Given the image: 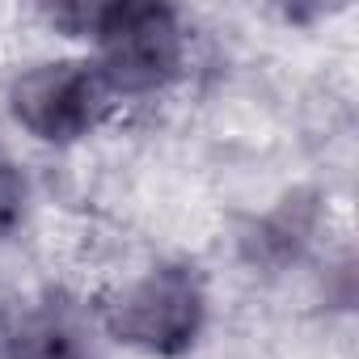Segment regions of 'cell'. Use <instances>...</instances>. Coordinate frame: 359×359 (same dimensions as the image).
Instances as JSON below:
<instances>
[{
	"label": "cell",
	"instance_id": "3",
	"mask_svg": "<svg viewBox=\"0 0 359 359\" xmlns=\"http://www.w3.org/2000/svg\"><path fill=\"white\" fill-rule=\"evenodd\" d=\"M114 325L127 342H140L148 351H182L199 325V292L187 275H152L118 309Z\"/></svg>",
	"mask_w": 359,
	"mask_h": 359
},
{
	"label": "cell",
	"instance_id": "2",
	"mask_svg": "<svg viewBox=\"0 0 359 359\" xmlns=\"http://www.w3.org/2000/svg\"><path fill=\"white\" fill-rule=\"evenodd\" d=\"M106 81L89 64H47L13 85V114L43 140H76L102 114Z\"/></svg>",
	"mask_w": 359,
	"mask_h": 359
},
{
	"label": "cell",
	"instance_id": "1",
	"mask_svg": "<svg viewBox=\"0 0 359 359\" xmlns=\"http://www.w3.org/2000/svg\"><path fill=\"white\" fill-rule=\"evenodd\" d=\"M60 22L72 30H93L106 68L102 81L123 93H144L165 85L182 60V34L169 9L161 5H89V9H60Z\"/></svg>",
	"mask_w": 359,
	"mask_h": 359
}]
</instances>
